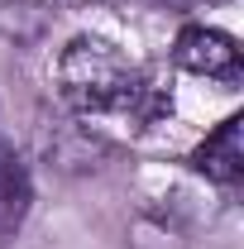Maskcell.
<instances>
[{"label":"cell","mask_w":244,"mask_h":249,"mask_svg":"<svg viewBox=\"0 0 244 249\" xmlns=\"http://www.w3.org/2000/svg\"><path fill=\"white\" fill-rule=\"evenodd\" d=\"M58 91L87 120H144L158 106L153 82L105 38H72L58 58Z\"/></svg>","instance_id":"1"},{"label":"cell","mask_w":244,"mask_h":249,"mask_svg":"<svg viewBox=\"0 0 244 249\" xmlns=\"http://www.w3.org/2000/svg\"><path fill=\"white\" fill-rule=\"evenodd\" d=\"M173 62L192 72V77H206V82H240V48L235 38L206 24H187L173 43Z\"/></svg>","instance_id":"2"},{"label":"cell","mask_w":244,"mask_h":249,"mask_svg":"<svg viewBox=\"0 0 244 249\" xmlns=\"http://www.w3.org/2000/svg\"><path fill=\"white\" fill-rule=\"evenodd\" d=\"M192 168L215 187H235L244 178V120L240 115H230V120H220L196 144V154H192Z\"/></svg>","instance_id":"3"},{"label":"cell","mask_w":244,"mask_h":249,"mask_svg":"<svg viewBox=\"0 0 244 249\" xmlns=\"http://www.w3.org/2000/svg\"><path fill=\"white\" fill-rule=\"evenodd\" d=\"M29 201H34L29 168H24L19 154L0 139V249L19 235V225H24V216H29Z\"/></svg>","instance_id":"4"}]
</instances>
